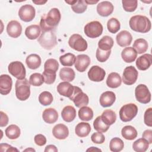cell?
Here are the masks:
<instances>
[{"mask_svg": "<svg viewBox=\"0 0 152 152\" xmlns=\"http://www.w3.org/2000/svg\"><path fill=\"white\" fill-rule=\"evenodd\" d=\"M100 116L103 122L109 126L113 124L116 120V115L115 112L110 109L104 110Z\"/></svg>", "mask_w": 152, "mask_h": 152, "instance_id": "f546056e", "label": "cell"}, {"mask_svg": "<svg viewBox=\"0 0 152 152\" xmlns=\"http://www.w3.org/2000/svg\"><path fill=\"white\" fill-rule=\"evenodd\" d=\"M78 116L82 121H90L93 117V111L88 106H83L78 110Z\"/></svg>", "mask_w": 152, "mask_h": 152, "instance_id": "d590c367", "label": "cell"}, {"mask_svg": "<svg viewBox=\"0 0 152 152\" xmlns=\"http://www.w3.org/2000/svg\"><path fill=\"white\" fill-rule=\"evenodd\" d=\"M76 110L72 106L64 107L61 112V116L64 121L66 122H71L74 121L76 117Z\"/></svg>", "mask_w": 152, "mask_h": 152, "instance_id": "d4e9b609", "label": "cell"}, {"mask_svg": "<svg viewBox=\"0 0 152 152\" xmlns=\"http://www.w3.org/2000/svg\"><path fill=\"white\" fill-rule=\"evenodd\" d=\"M113 40L109 36H103L98 43L99 48L103 50H111L113 46Z\"/></svg>", "mask_w": 152, "mask_h": 152, "instance_id": "836d02e7", "label": "cell"}, {"mask_svg": "<svg viewBox=\"0 0 152 152\" xmlns=\"http://www.w3.org/2000/svg\"><path fill=\"white\" fill-rule=\"evenodd\" d=\"M43 76L44 77L45 83L46 84H52L55 81L56 74V72L44 69V71L43 72Z\"/></svg>", "mask_w": 152, "mask_h": 152, "instance_id": "7dc6e473", "label": "cell"}, {"mask_svg": "<svg viewBox=\"0 0 152 152\" xmlns=\"http://www.w3.org/2000/svg\"><path fill=\"white\" fill-rule=\"evenodd\" d=\"M106 75L105 71L98 65H94L88 72V78L94 82H100L103 80Z\"/></svg>", "mask_w": 152, "mask_h": 152, "instance_id": "4fadbf2b", "label": "cell"}, {"mask_svg": "<svg viewBox=\"0 0 152 152\" xmlns=\"http://www.w3.org/2000/svg\"><path fill=\"white\" fill-rule=\"evenodd\" d=\"M84 1L87 4H94L99 2V1H88V0H85Z\"/></svg>", "mask_w": 152, "mask_h": 152, "instance_id": "680465c9", "label": "cell"}, {"mask_svg": "<svg viewBox=\"0 0 152 152\" xmlns=\"http://www.w3.org/2000/svg\"><path fill=\"white\" fill-rule=\"evenodd\" d=\"M135 96L137 100L141 103L147 104L151 100V93L145 84H139L135 89Z\"/></svg>", "mask_w": 152, "mask_h": 152, "instance_id": "9c48e42d", "label": "cell"}, {"mask_svg": "<svg viewBox=\"0 0 152 152\" xmlns=\"http://www.w3.org/2000/svg\"><path fill=\"white\" fill-rule=\"evenodd\" d=\"M107 27L109 32L115 34L119 30L121 24L116 18H111L107 21Z\"/></svg>", "mask_w": 152, "mask_h": 152, "instance_id": "b9f144b4", "label": "cell"}, {"mask_svg": "<svg viewBox=\"0 0 152 152\" xmlns=\"http://www.w3.org/2000/svg\"><path fill=\"white\" fill-rule=\"evenodd\" d=\"M74 86L66 81L60 83L57 86V91L59 94L69 98L72 94Z\"/></svg>", "mask_w": 152, "mask_h": 152, "instance_id": "7402d4cb", "label": "cell"}, {"mask_svg": "<svg viewBox=\"0 0 152 152\" xmlns=\"http://www.w3.org/2000/svg\"><path fill=\"white\" fill-rule=\"evenodd\" d=\"M144 124L148 126L151 127L152 126V108L149 107L147 109L144 115Z\"/></svg>", "mask_w": 152, "mask_h": 152, "instance_id": "f907efd6", "label": "cell"}, {"mask_svg": "<svg viewBox=\"0 0 152 152\" xmlns=\"http://www.w3.org/2000/svg\"><path fill=\"white\" fill-rule=\"evenodd\" d=\"M138 72L136 68L133 66L126 67L123 72L122 81L126 85H132L137 81Z\"/></svg>", "mask_w": 152, "mask_h": 152, "instance_id": "8fae6325", "label": "cell"}, {"mask_svg": "<svg viewBox=\"0 0 152 152\" xmlns=\"http://www.w3.org/2000/svg\"><path fill=\"white\" fill-rule=\"evenodd\" d=\"M45 151L47 152V151H53V152H57L58 151V149L56 147L55 145H48L45 147Z\"/></svg>", "mask_w": 152, "mask_h": 152, "instance_id": "9f6ffc18", "label": "cell"}, {"mask_svg": "<svg viewBox=\"0 0 152 152\" xmlns=\"http://www.w3.org/2000/svg\"><path fill=\"white\" fill-rule=\"evenodd\" d=\"M1 114V122L0 126L1 127H3L6 126L8 123V117L6 113L3 112L2 111L0 112Z\"/></svg>", "mask_w": 152, "mask_h": 152, "instance_id": "11a10c76", "label": "cell"}, {"mask_svg": "<svg viewBox=\"0 0 152 152\" xmlns=\"http://www.w3.org/2000/svg\"><path fill=\"white\" fill-rule=\"evenodd\" d=\"M138 113V107L134 103H128L122 106L119 110V118L123 122L131 121Z\"/></svg>", "mask_w": 152, "mask_h": 152, "instance_id": "5b68a950", "label": "cell"}, {"mask_svg": "<svg viewBox=\"0 0 152 152\" xmlns=\"http://www.w3.org/2000/svg\"><path fill=\"white\" fill-rule=\"evenodd\" d=\"M8 72L17 80H23L26 77V68L21 62L14 61L11 62L8 67Z\"/></svg>", "mask_w": 152, "mask_h": 152, "instance_id": "30bf717a", "label": "cell"}, {"mask_svg": "<svg viewBox=\"0 0 152 152\" xmlns=\"http://www.w3.org/2000/svg\"><path fill=\"white\" fill-rule=\"evenodd\" d=\"M142 138L147 140L149 144H151L152 143V130L151 129L145 130L142 133Z\"/></svg>", "mask_w": 152, "mask_h": 152, "instance_id": "db71d44e", "label": "cell"}, {"mask_svg": "<svg viewBox=\"0 0 152 152\" xmlns=\"http://www.w3.org/2000/svg\"><path fill=\"white\" fill-rule=\"evenodd\" d=\"M69 46L78 52H84L87 49V41L80 34H74L69 39Z\"/></svg>", "mask_w": 152, "mask_h": 152, "instance_id": "ba28073f", "label": "cell"}, {"mask_svg": "<svg viewBox=\"0 0 152 152\" xmlns=\"http://www.w3.org/2000/svg\"><path fill=\"white\" fill-rule=\"evenodd\" d=\"M121 56L124 62L131 63L134 62L137 57V53L132 47H127L122 50Z\"/></svg>", "mask_w": 152, "mask_h": 152, "instance_id": "cb8c5ba5", "label": "cell"}, {"mask_svg": "<svg viewBox=\"0 0 152 152\" xmlns=\"http://www.w3.org/2000/svg\"><path fill=\"white\" fill-rule=\"evenodd\" d=\"M111 53V50H103L98 48L96 50V56L97 59L100 62H104L106 61Z\"/></svg>", "mask_w": 152, "mask_h": 152, "instance_id": "c3c4849f", "label": "cell"}, {"mask_svg": "<svg viewBox=\"0 0 152 152\" xmlns=\"http://www.w3.org/2000/svg\"><path fill=\"white\" fill-rule=\"evenodd\" d=\"M93 126L95 130L99 132H105L109 128V125L104 124L102 120L101 116H97L93 122Z\"/></svg>", "mask_w": 152, "mask_h": 152, "instance_id": "ab89813d", "label": "cell"}, {"mask_svg": "<svg viewBox=\"0 0 152 152\" xmlns=\"http://www.w3.org/2000/svg\"><path fill=\"white\" fill-rule=\"evenodd\" d=\"M84 33L90 38H96L99 37L103 32V26L97 21H93L88 23L84 26Z\"/></svg>", "mask_w": 152, "mask_h": 152, "instance_id": "52a82bcc", "label": "cell"}, {"mask_svg": "<svg viewBox=\"0 0 152 152\" xmlns=\"http://www.w3.org/2000/svg\"><path fill=\"white\" fill-rule=\"evenodd\" d=\"M152 64V56L151 54L145 53L139 56L136 61V65L138 69L147 70Z\"/></svg>", "mask_w": 152, "mask_h": 152, "instance_id": "e0dca14e", "label": "cell"}, {"mask_svg": "<svg viewBox=\"0 0 152 152\" xmlns=\"http://www.w3.org/2000/svg\"><path fill=\"white\" fill-rule=\"evenodd\" d=\"M15 95L17 98L21 100H27L30 95V86L27 79L17 80L15 85Z\"/></svg>", "mask_w": 152, "mask_h": 152, "instance_id": "277c9868", "label": "cell"}, {"mask_svg": "<svg viewBox=\"0 0 152 152\" xmlns=\"http://www.w3.org/2000/svg\"><path fill=\"white\" fill-rule=\"evenodd\" d=\"M116 100V96L113 91H107L103 93L100 97V104L102 107L111 106Z\"/></svg>", "mask_w": 152, "mask_h": 152, "instance_id": "ffe728a7", "label": "cell"}, {"mask_svg": "<svg viewBox=\"0 0 152 152\" xmlns=\"http://www.w3.org/2000/svg\"><path fill=\"white\" fill-rule=\"evenodd\" d=\"M0 150L1 151H18V150L15 148L12 147L11 145L8 144H4L1 143L0 144Z\"/></svg>", "mask_w": 152, "mask_h": 152, "instance_id": "f5cc1de1", "label": "cell"}, {"mask_svg": "<svg viewBox=\"0 0 152 152\" xmlns=\"http://www.w3.org/2000/svg\"><path fill=\"white\" fill-rule=\"evenodd\" d=\"M122 3L124 10L127 12L134 11L138 5V1L137 0H123Z\"/></svg>", "mask_w": 152, "mask_h": 152, "instance_id": "f6af8a7d", "label": "cell"}, {"mask_svg": "<svg viewBox=\"0 0 152 152\" xmlns=\"http://www.w3.org/2000/svg\"><path fill=\"white\" fill-rule=\"evenodd\" d=\"M121 77L117 72H111L109 74L106 80L107 86L112 88H118L121 86Z\"/></svg>", "mask_w": 152, "mask_h": 152, "instance_id": "484cf974", "label": "cell"}, {"mask_svg": "<svg viewBox=\"0 0 152 152\" xmlns=\"http://www.w3.org/2000/svg\"><path fill=\"white\" fill-rule=\"evenodd\" d=\"M5 135L6 136L11 139L15 140L18 138L20 135V129L16 125H10L5 129Z\"/></svg>", "mask_w": 152, "mask_h": 152, "instance_id": "8d00e7d4", "label": "cell"}, {"mask_svg": "<svg viewBox=\"0 0 152 152\" xmlns=\"http://www.w3.org/2000/svg\"><path fill=\"white\" fill-rule=\"evenodd\" d=\"M39 101L40 103L43 106L50 105L53 102L52 94L47 91H43L39 94Z\"/></svg>", "mask_w": 152, "mask_h": 152, "instance_id": "60d3db41", "label": "cell"}, {"mask_svg": "<svg viewBox=\"0 0 152 152\" xmlns=\"http://www.w3.org/2000/svg\"><path fill=\"white\" fill-rule=\"evenodd\" d=\"M61 18L59 10L56 8H52L48 14H43L41 17L40 27L42 30H54L59 24Z\"/></svg>", "mask_w": 152, "mask_h": 152, "instance_id": "6da1fadb", "label": "cell"}, {"mask_svg": "<svg viewBox=\"0 0 152 152\" xmlns=\"http://www.w3.org/2000/svg\"><path fill=\"white\" fill-rule=\"evenodd\" d=\"M40 46L46 50L53 49L56 45V37L54 30H43L37 40Z\"/></svg>", "mask_w": 152, "mask_h": 152, "instance_id": "3957f363", "label": "cell"}, {"mask_svg": "<svg viewBox=\"0 0 152 152\" xmlns=\"http://www.w3.org/2000/svg\"><path fill=\"white\" fill-rule=\"evenodd\" d=\"M47 1H33V2L37 4V5H43V4L46 3Z\"/></svg>", "mask_w": 152, "mask_h": 152, "instance_id": "6f0895ef", "label": "cell"}, {"mask_svg": "<svg viewBox=\"0 0 152 152\" xmlns=\"http://www.w3.org/2000/svg\"><path fill=\"white\" fill-rule=\"evenodd\" d=\"M45 82L43 75L40 73L32 74L29 78V83L33 86H40Z\"/></svg>", "mask_w": 152, "mask_h": 152, "instance_id": "ee69618b", "label": "cell"}, {"mask_svg": "<svg viewBox=\"0 0 152 152\" xmlns=\"http://www.w3.org/2000/svg\"><path fill=\"white\" fill-rule=\"evenodd\" d=\"M25 151H35V150H34V149H33V148H27V149H26L25 150H24Z\"/></svg>", "mask_w": 152, "mask_h": 152, "instance_id": "94428289", "label": "cell"}, {"mask_svg": "<svg viewBox=\"0 0 152 152\" xmlns=\"http://www.w3.org/2000/svg\"><path fill=\"white\" fill-rule=\"evenodd\" d=\"M42 118L44 121L48 124H53L58 119L57 111L53 108H48L45 109L42 113Z\"/></svg>", "mask_w": 152, "mask_h": 152, "instance_id": "603a6c76", "label": "cell"}, {"mask_svg": "<svg viewBox=\"0 0 152 152\" xmlns=\"http://www.w3.org/2000/svg\"><path fill=\"white\" fill-rule=\"evenodd\" d=\"M76 57L71 53H67L59 57V61L63 66H71L75 64Z\"/></svg>", "mask_w": 152, "mask_h": 152, "instance_id": "74e56055", "label": "cell"}, {"mask_svg": "<svg viewBox=\"0 0 152 152\" xmlns=\"http://www.w3.org/2000/svg\"><path fill=\"white\" fill-rule=\"evenodd\" d=\"M91 141L95 144H103L105 141V137L102 132H94L91 136Z\"/></svg>", "mask_w": 152, "mask_h": 152, "instance_id": "681fc988", "label": "cell"}, {"mask_svg": "<svg viewBox=\"0 0 152 152\" xmlns=\"http://www.w3.org/2000/svg\"><path fill=\"white\" fill-rule=\"evenodd\" d=\"M53 135L58 140H64L69 135L68 127L62 124L56 125L52 129Z\"/></svg>", "mask_w": 152, "mask_h": 152, "instance_id": "44dd1931", "label": "cell"}, {"mask_svg": "<svg viewBox=\"0 0 152 152\" xmlns=\"http://www.w3.org/2000/svg\"><path fill=\"white\" fill-rule=\"evenodd\" d=\"M129 24L132 30L141 33L148 32L151 27V23L149 18L141 15L132 17L129 20Z\"/></svg>", "mask_w": 152, "mask_h": 152, "instance_id": "7a4b0ae2", "label": "cell"}, {"mask_svg": "<svg viewBox=\"0 0 152 152\" xmlns=\"http://www.w3.org/2000/svg\"><path fill=\"white\" fill-rule=\"evenodd\" d=\"M12 80L7 74L0 76V93L2 95H7L11 90Z\"/></svg>", "mask_w": 152, "mask_h": 152, "instance_id": "5bb4252c", "label": "cell"}, {"mask_svg": "<svg viewBox=\"0 0 152 152\" xmlns=\"http://www.w3.org/2000/svg\"><path fill=\"white\" fill-rule=\"evenodd\" d=\"M90 64V57L84 54L77 55L75 62V68L76 69L81 72H84L88 65Z\"/></svg>", "mask_w": 152, "mask_h": 152, "instance_id": "9a60e30c", "label": "cell"}, {"mask_svg": "<svg viewBox=\"0 0 152 152\" xmlns=\"http://www.w3.org/2000/svg\"><path fill=\"white\" fill-rule=\"evenodd\" d=\"M69 99L74 102L77 107L87 106L89 102L88 96L77 86H74L73 93Z\"/></svg>", "mask_w": 152, "mask_h": 152, "instance_id": "8992f818", "label": "cell"}, {"mask_svg": "<svg viewBox=\"0 0 152 152\" xmlns=\"http://www.w3.org/2000/svg\"><path fill=\"white\" fill-rule=\"evenodd\" d=\"M36 11L34 8L28 4H26L20 7L18 11V16L20 18L25 22H29L35 17Z\"/></svg>", "mask_w": 152, "mask_h": 152, "instance_id": "7c38bea8", "label": "cell"}, {"mask_svg": "<svg viewBox=\"0 0 152 152\" xmlns=\"http://www.w3.org/2000/svg\"><path fill=\"white\" fill-rule=\"evenodd\" d=\"M121 134L125 139L133 140L137 137V131L134 127L131 125H126L122 129Z\"/></svg>", "mask_w": 152, "mask_h": 152, "instance_id": "1f68e13d", "label": "cell"}, {"mask_svg": "<svg viewBox=\"0 0 152 152\" xmlns=\"http://www.w3.org/2000/svg\"><path fill=\"white\" fill-rule=\"evenodd\" d=\"M34 142L39 146H43L46 143V138L42 134H37L34 138Z\"/></svg>", "mask_w": 152, "mask_h": 152, "instance_id": "816d5d0a", "label": "cell"}, {"mask_svg": "<svg viewBox=\"0 0 152 152\" xmlns=\"http://www.w3.org/2000/svg\"><path fill=\"white\" fill-rule=\"evenodd\" d=\"M124 147L123 141L118 137L112 138L109 143L110 150L113 152H119L122 150Z\"/></svg>", "mask_w": 152, "mask_h": 152, "instance_id": "f35d334b", "label": "cell"}, {"mask_svg": "<svg viewBox=\"0 0 152 152\" xmlns=\"http://www.w3.org/2000/svg\"><path fill=\"white\" fill-rule=\"evenodd\" d=\"M26 63L30 69H36L41 65V58L37 54H30L26 58Z\"/></svg>", "mask_w": 152, "mask_h": 152, "instance_id": "83f0119b", "label": "cell"}, {"mask_svg": "<svg viewBox=\"0 0 152 152\" xmlns=\"http://www.w3.org/2000/svg\"><path fill=\"white\" fill-rule=\"evenodd\" d=\"M116 40L119 46L125 47L131 45L132 40V37L129 31L122 30L116 35Z\"/></svg>", "mask_w": 152, "mask_h": 152, "instance_id": "ac0fdd59", "label": "cell"}, {"mask_svg": "<svg viewBox=\"0 0 152 152\" xmlns=\"http://www.w3.org/2000/svg\"><path fill=\"white\" fill-rule=\"evenodd\" d=\"M59 68L58 62L55 59H48L46 61L44 65V69L56 72Z\"/></svg>", "mask_w": 152, "mask_h": 152, "instance_id": "bcb514c9", "label": "cell"}, {"mask_svg": "<svg viewBox=\"0 0 152 152\" xmlns=\"http://www.w3.org/2000/svg\"><path fill=\"white\" fill-rule=\"evenodd\" d=\"M7 31L8 34L12 38H17L22 32V27L19 22L16 20L10 21L7 26Z\"/></svg>", "mask_w": 152, "mask_h": 152, "instance_id": "2e32d148", "label": "cell"}, {"mask_svg": "<svg viewBox=\"0 0 152 152\" xmlns=\"http://www.w3.org/2000/svg\"><path fill=\"white\" fill-rule=\"evenodd\" d=\"M75 74L74 71L68 67H64L61 69L59 71V77L60 78L64 81L70 82L74 80Z\"/></svg>", "mask_w": 152, "mask_h": 152, "instance_id": "4dcf8cb0", "label": "cell"}, {"mask_svg": "<svg viewBox=\"0 0 152 152\" xmlns=\"http://www.w3.org/2000/svg\"><path fill=\"white\" fill-rule=\"evenodd\" d=\"M149 143L147 140L141 138L134 142L132 148L137 152H144L148 148Z\"/></svg>", "mask_w": 152, "mask_h": 152, "instance_id": "e575fe53", "label": "cell"}, {"mask_svg": "<svg viewBox=\"0 0 152 152\" xmlns=\"http://www.w3.org/2000/svg\"><path fill=\"white\" fill-rule=\"evenodd\" d=\"M91 131V126L88 123L80 122L75 127V132L77 135L80 137H87Z\"/></svg>", "mask_w": 152, "mask_h": 152, "instance_id": "f1b7e54d", "label": "cell"}, {"mask_svg": "<svg viewBox=\"0 0 152 152\" xmlns=\"http://www.w3.org/2000/svg\"><path fill=\"white\" fill-rule=\"evenodd\" d=\"M138 54H141L145 52L148 49L147 42L142 38L135 40L133 43L132 47Z\"/></svg>", "mask_w": 152, "mask_h": 152, "instance_id": "d6a6232c", "label": "cell"}, {"mask_svg": "<svg viewBox=\"0 0 152 152\" xmlns=\"http://www.w3.org/2000/svg\"><path fill=\"white\" fill-rule=\"evenodd\" d=\"M40 32V27L37 24H33L26 27L25 30V34L28 39L34 40L39 37Z\"/></svg>", "mask_w": 152, "mask_h": 152, "instance_id": "4316f807", "label": "cell"}, {"mask_svg": "<svg viewBox=\"0 0 152 152\" xmlns=\"http://www.w3.org/2000/svg\"><path fill=\"white\" fill-rule=\"evenodd\" d=\"M113 5L109 1H102L97 5V12L102 17H107L113 11Z\"/></svg>", "mask_w": 152, "mask_h": 152, "instance_id": "d6986e66", "label": "cell"}, {"mask_svg": "<svg viewBox=\"0 0 152 152\" xmlns=\"http://www.w3.org/2000/svg\"><path fill=\"white\" fill-rule=\"evenodd\" d=\"M87 4L84 0H76V2L71 5V8L77 14H81L86 11Z\"/></svg>", "mask_w": 152, "mask_h": 152, "instance_id": "7bdbcfd3", "label": "cell"}, {"mask_svg": "<svg viewBox=\"0 0 152 152\" xmlns=\"http://www.w3.org/2000/svg\"><path fill=\"white\" fill-rule=\"evenodd\" d=\"M96 151V150H97V151H102L100 149H99V148H94V147H91V148H88V149H87V151Z\"/></svg>", "mask_w": 152, "mask_h": 152, "instance_id": "91938a15", "label": "cell"}]
</instances>
